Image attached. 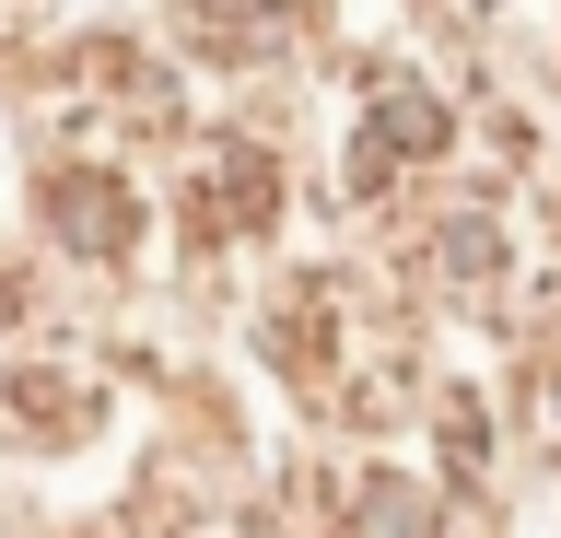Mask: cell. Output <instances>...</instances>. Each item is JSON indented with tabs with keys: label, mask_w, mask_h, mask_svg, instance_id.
I'll return each mask as SVG.
<instances>
[]
</instances>
